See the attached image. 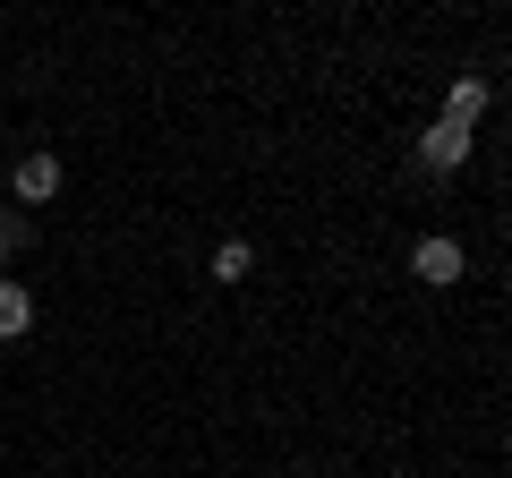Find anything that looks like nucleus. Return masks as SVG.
I'll list each match as a JSON object with an SVG mask.
<instances>
[{
    "mask_svg": "<svg viewBox=\"0 0 512 478\" xmlns=\"http://www.w3.org/2000/svg\"><path fill=\"white\" fill-rule=\"evenodd\" d=\"M410 274H419L427 291H453V282L470 274V257H461V239H444V231H427L419 248H410Z\"/></svg>",
    "mask_w": 512,
    "mask_h": 478,
    "instance_id": "obj_1",
    "label": "nucleus"
},
{
    "mask_svg": "<svg viewBox=\"0 0 512 478\" xmlns=\"http://www.w3.org/2000/svg\"><path fill=\"white\" fill-rule=\"evenodd\" d=\"M9 197H18V214L52 205V197H60V154H18V171H9Z\"/></svg>",
    "mask_w": 512,
    "mask_h": 478,
    "instance_id": "obj_2",
    "label": "nucleus"
},
{
    "mask_svg": "<svg viewBox=\"0 0 512 478\" xmlns=\"http://www.w3.org/2000/svg\"><path fill=\"white\" fill-rule=\"evenodd\" d=\"M470 163V129H419V171H436V180H453V171Z\"/></svg>",
    "mask_w": 512,
    "mask_h": 478,
    "instance_id": "obj_3",
    "label": "nucleus"
},
{
    "mask_svg": "<svg viewBox=\"0 0 512 478\" xmlns=\"http://www.w3.org/2000/svg\"><path fill=\"white\" fill-rule=\"evenodd\" d=\"M487 77H478V69H461L453 77V94H444V129H478V111H487Z\"/></svg>",
    "mask_w": 512,
    "mask_h": 478,
    "instance_id": "obj_4",
    "label": "nucleus"
},
{
    "mask_svg": "<svg viewBox=\"0 0 512 478\" xmlns=\"http://www.w3.org/2000/svg\"><path fill=\"white\" fill-rule=\"evenodd\" d=\"M26 325H35V291L0 274V342H26Z\"/></svg>",
    "mask_w": 512,
    "mask_h": 478,
    "instance_id": "obj_5",
    "label": "nucleus"
},
{
    "mask_svg": "<svg viewBox=\"0 0 512 478\" xmlns=\"http://www.w3.org/2000/svg\"><path fill=\"white\" fill-rule=\"evenodd\" d=\"M26 248H35V214H18V205H0V265H18Z\"/></svg>",
    "mask_w": 512,
    "mask_h": 478,
    "instance_id": "obj_6",
    "label": "nucleus"
},
{
    "mask_svg": "<svg viewBox=\"0 0 512 478\" xmlns=\"http://www.w3.org/2000/svg\"><path fill=\"white\" fill-rule=\"evenodd\" d=\"M256 274V248H248V239H222V248H214V282H248Z\"/></svg>",
    "mask_w": 512,
    "mask_h": 478,
    "instance_id": "obj_7",
    "label": "nucleus"
}]
</instances>
